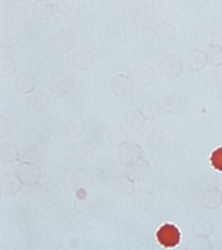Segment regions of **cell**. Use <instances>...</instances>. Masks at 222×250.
Masks as SVG:
<instances>
[{
	"label": "cell",
	"instance_id": "7a4b0ae2",
	"mask_svg": "<svg viewBox=\"0 0 222 250\" xmlns=\"http://www.w3.org/2000/svg\"><path fill=\"white\" fill-rule=\"evenodd\" d=\"M157 239L164 247H174L180 242L181 233L173 225L165 224L158 231Z\"/></svg>",
	"mask_w": 222,
	"mask_h": 250
},
{
	"label": "cell",
	"instance_id": "5bb4252c",
	"mask_svg": "<svg viewBox=\"0 0 222 250\" xmlns=\"http://www.w3.org/2000/svg\"><path fill=\"white\" fill-rule=\"evenodd\" d=\"M17 70V65L14 60L10 56L3 57L0 64V71L5 76H9L15 73Z\"/></svg>",
	"mask_w": 222,
	"mask_h": 250
},
{
	"label": "cell",
	"instance_id": "2e32d148",
	"mask_svg": "<svg viewBox=\"0 0 222 250\" xmlns=\"http://www.w3.org/2000/svg\"><path fill=\"white\" fill-rule=\"evenodd\" d=\"M210 160L215 169L222 171V147L218 148L212 153Z\"/></svg>",
	"mask_w": 222,
	"mask_h": 250
},
{
	"label": "cell",
	"instance_id": "e0dca14e",
	"mask_svg": "<svg viewBox=\"0 0 222 250\" xmlns=\"http://www.w3.org/2000/svg\"><path fill=\"white\" fill-rule=\"evenodd\" d=\"M210 46L220 47L222 48V30L216 31L211 37Z\"/></svg>",
	"mask_w": 222,
	"mask_h": 250
},
{
	"label": "cell",
	"instance_id": "7c38bea8",
	"mask_svg": "<svg viewBox=\"0 0 222 250\" xmlns=\"http://www.w3.org/2000/svg\"><path fill=\"white\" fill-rule=\"evenodd\" d=\"M55 7L51 2L40 0L35 4L34 13L35 17L40 21H47L54 15Z\"/></svg>",
	"mask_w": 222,
	"mask_h": 250
},
{
	"label": "cell",
	"instance_id": "30bf717a",
	"mask_svg": "<svg viewBox=\"0 0 222 250\" xmlns=\"http://www.w3.org/2000/svg\"><path fill=\"white\" fill-rule=\"evenodd\" d=\"M133 78L140 85H149L155 79V70L151 64H143L135 70Z\"/></svg>",
	"mask_w": 222,
	"mask_h": 250
},
{
	"label": "cell",
	"instance_id": "5b68a950",
	"mask_svg": "<svg viewBox=\"0 0 222 250\" xmlns=\"http://www.w3.org/2000/svg\"><path fill=\"white\" fill-rule=\"evenodd\" d=\"M73 87V78L65 72H59L55 74L50 82V89L58 94L69 93Z\"/></svg>",
	"mask_w": 222,
	"mask_h": 250
},
{
	"label": "cell",
	"instance_id": "ac0fdd59",
	"mask_svg": "<svg viewBox=\"0 0 222 250\" xmlns=\"http://www.w3.org/2000/svg\"><path fill=\"white\" fill-rule=\"evenodd\" d=\"M213 79L216 83L222 85V64L215 66L213 70Z\"/></svg>",
	"mask_w": 222,
	"mask_h": 250
},
{
	"label": "cell",
	"instance_id": "ffe728a7",
	"mask_svg": "<svg viewBox=\"0 0 222 250\" xmlns=\"http://www.w3.org/2000/svg\"><path fill=\"white\" fill-rule=\"evenodd\" d=\"M15 1H19V0H15Z\"/></svg>",
	"mask_w": 222,
	"mask_h": 250
},
{
	"label": "cell",
	"instance_id": "8fae6325",
	"mask_svg": "<svg viewBox=\"0 0 222 250\" xmlns=\"http://www.w3.org/2000/svg\"><path fill=\"white\" fill-rule=\"evenodd\" d=\"M93 54L87 50L77 51L73 56L74 65L81 70H89L93 65Z\"/></svg>",
	"mask_w": 222,
	"mask_h": 250
},
{
	"label": "cell",
	"instance_id": "6da1fadb",
	"mask_svg": "<svg viewBox=\"0 0 222 250\" xmlns=\"http://www.w3.org/2000/svg\"><path fill=\"white\" fill-rule=\"evenodd\" d=\"M157 21L155 10L150 6H142L134 13L133 23L139 31H147L152 28Z\"/></svg>",
	"mask_w": 222,
	"mask_h": 250
},
{
	"label": "cell",
	"instance_id": "52a82bcc",
	"mask_svg": "<svg viewBox=\"0 0 222 250\" xmlns=\"http://www.w3.org/2000/svg\"><path fill=\"white\" fill-rule=\"evenodd\" d=\"M208 56L204 51L199 49H193L187 54L186 58V66L192 71H198L206 65Z\"/></svg>",
	"mask_w": 222,
	"mask_h": 250
},
{
	"label": "cell",
	"instance_id": "8992f818",
	"mask_svg": "<svg viewBox=\"0 0 222 250\" xmlns=\"http://www.w3.org/2000/svg\"><path fill=\"white\" fill-rule=\"evenodd\" d=\"M183 62L178 57L169 55L161 62V68L163 73L171 78L179 77L183 70Z\"/></svg>",
	"mask_w": 222,
	"mask_h": 250
},
{
	"label": "cell",
	"instance_id": "d6986e66",
	"mask_svg": "<svg viewBox=\"0 0 222 250\" xmlns=\"http://www.w3.org/2000/svg\"><path fill=\"white\" fill-rule=\"evenodd\" d=\"M218 95L221 101L222 102V85L220 86L219 92H218Z\"/></svg>",
	"mask_w": 222,
	"mask_h": 250
},
{
	"label": "cell",
	"instance_id": "9c48e42d",
	"mask_svg": "<svg viewBox=\"0 0 222 250\" xmlns=\"http://www.w3.org/2000/svg\"><path fill=\"white\" fill-rule=\"evenodd\" d=\"M15 87L20 93H32L36 89V83L34 76L27 72H21L17 75L15 81Z\"/></svg>",
	"mask_w": 222,
	"mask_h": 250
},
{
	"label": "cell",
	"instance_id": "9a60e30c",
	"mask_svg": "<svg viewBox=\"0 0 222 250\" xmlns=\"http://www.w3.org/2000/svg\"><path fill=\"white\" fill-rule=\"evenodd\" d=\"M208 62L214 67L222 64V48L220 47L210 46L208 50Z\"/></svg>",
	"mask_w": 222,
	"mask_h": 250
},
{
	"label": "cell",
	"instance_id": "4fadbf2b",
	"mask_svg": "<svg viewBox=\"0 0 222 250\" xmlns=\"http://www.w3.org/2000/svg\"><path fill=\"white\" fill-rule=\"evenodd\" d=\"M19 40V34L14 29H8L2 33L1 37V46L3 48L15 46Z\"/></svg>",
	"mask_w": 222,
	"mask_h": 250
},
{
	"label": "cell",
	"instance_id": "277c9868",
	"mask_svg": "<svg viewBox=\"0 0 222 250\" xmlns=\"http://www.w3.org/2000/svg\"><path fill=\"white\" fill-rule=\"evenodd\" d=\"M134 78L128 74H119L115 76L112 82V89L115 95L122 97L131 93L134 87Z\"/></svg>",
	"mask_w": 222,
	"mask_h": 250
},
{
	"label": "cell",
	"instance_id": "ba28073f",
	"mask_svg": "<svg viewBox=\"0 0 222 250\" xmlns=\"http://www.w3.org/2000/svg\"><path fill=\"white\" fill-rule=\"evenodd\" d=\"M155 35L158 40L161 42H172L176 37V28L172 23L168 21H162L156 26Z\"/></svg>",
	"mask_w": 222,
	"mask_h": 250
},
{
	"label": "cell",
	"instance_id": "3957f363",
	"mask_svg": "<svg viewBox=\"0 0 222 250\" xmlns=\"http://www.w3.org/2000/svg\"><path fill=\"white\" fill-rule=\"evenodd\" d=\"M53 43L55 48L61 52L71 50L76 44V35L73 30L63 28L54 35Z\"/></svg>",
	"mask_w": 222,
	"mask_h": 250
}]
</instances>
